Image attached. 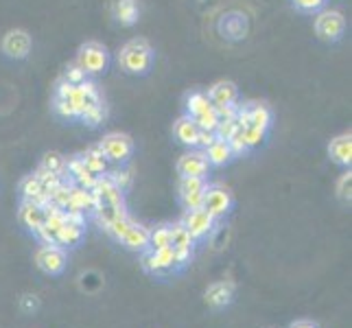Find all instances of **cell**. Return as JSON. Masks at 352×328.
Instances as JSON below:
<instances>
[{"mask_svg": "<svg viewBox=\"0 0 352 328\" xmlns=\"http://www.w3.org/2000/svg\"><path fill=\"white\" fill-rule=\"evenodd\" d=\"M66 210H79L83 215H94L96 199L92 195V190L90 188H81V186L72 184V182H70V199H68Z\"/></svg>", "mask_w": 352, "mask_h": 328, "instance_id": "obj_17", "label": "cell"}, {"mask_svg": "<svg viewBox=\"0 0 352 328\" xmlns=\"http://www.w3.org/2000/svg\"><path fill=\"white\" fill-rule=\"evenodd\" d=\"M42 171L51 173V175H59L64 177L66 175V157L57 151H48L44 157H42V164H40Z\"/></svg>", "mask_w": 352, "mask_h": 328, "instance_id": "obj_27", "label": "cell"}, {"mask_svg": "<svg viewBox=\"0 0 352 328\" xmlns=\"http://www.w3.org/2000/svg\"><path fill=\"white\" fill-rule=\"evenodd\" d=\"M204 300H206V305H208L210 309L221 311L234 300V285L232 283H214V285H210L208 289H206Z\"/></svg>", "mask_w": 352, "mask_h": 328, "instance_id": "obj_15", "label": "cell"}, {"mask_svg": "<svg viewBox=\"0 0 352 328\" xmlns=\"http://www.w3.org/2000/svg\"><path fill=\"white\" fill-rule=\"evenodd\" d=\"M315 33L322 42L335 44L344 38L346 33V18L337 9H320L315 14Z\"/></svg>", "mask_w": 352, "mask_h": 328, "instance_id": "obj_3", "label": "cell"}, {"mask_svg": "<svg viewBox=\"0 0 352 328\" xmlns=\"http://www.w3.org/2000/svg\"><path fill=\"white\" fill-rule=\"evenodd\" d=\"M197 133H199V127L197 123L192 120L190 116H179L173 125V136L177 138V142L186 144V147L195 149V142H197Z\"/></svg>", "mask_w": 352, "mask_h": 328, "instance_id": "obj_20", "label": "cell"}, {"mask_svg": "<svg viewBox=\"0 0 352 328\" xmlns=\"http://www.w3.org/2000/svg\"><path fill=\"white\" fill-rule=\"evenodd\" d=\"M153 46L144 38H133L125 42L118 51V64L127 75H147L153 66Z\"/></svg>", "mask_w": 352, "mask_h": 328, "instance_id": "obj_1", "label": "cell"}, {"mask_svg": "<svg viewBox=\"0 0 352 328\" xmlns=\"http://www.w3.org/2000/svg\"><path fill=\"white\" fill-rule=\"evenodd\" d=\"M217 140V133L214 131H206V129H199V133H197V142H195V149H201V151H206L210 147V144Z\"/></svg>", "mask_w": 352, "mask_h": 328, "instance_id": "obj_38", "label": "cell"}, {"mask_svg": "<svg viewBox=\"0 0 352 328\" xmlns=\"http://www.w3.org/2000/svg\"><path fill=\"white\" fill-rule=\"evenodd\" d=\"M206 186H208L206 177H179L177 190H179V201L184 206V210L201 208Z\"/></svg>", "mask_w": 352, "mask_h": 328, "instance_id": "obj_9", "label": "cell"}, {"mask_svg": "<svg viewBox=\"0 0 352 328\" xmlns=\"http://www.w3.org/2000/svg\"><path fill=\"white\" fill-rule=\"evenodd\" d=\"M192 120H195L199 129H206V131H214L217 125H219V116H217L214 107H210V109H206V112L197 114Z\"/></svg>", "mask_w": 352, "mask_h": 328, "instance_id": "obj_31", "label": "cell"}, {"mask_svg": "<svg viewBox=\"0 0 352 328\" xmlns=\"http://www.w3.org/2000/svg\"><path fill=\"white\" fill-rule=\"evenodd\" d=\"M66 175L70 177L72 184H77L81 188H92L94 182L99 175H94L92 171H88V166L83 164L81 155H72L66 160Z\"/></svg>", "mask_w": 352, "mask_h": 328, "instance_id": "obj_14", "label": "cell"}, {"mask_svg": "<svg viewBox=\"0 0 352 328\" xmlns=\"http://www.w3.org/2000/svg\"><path fill=\"white\" fill-rule=\"evenodd\" d=\"M99 147L105 157L114 164H125L133 155V140L123 131H110L99 140Z\"/></svg>", "mask_w": 352, "mask_h": 328, "instance_id": "obj_5", "label": "cell"}, {"mask_svg": "<svg viewBox=\"0 0 352 328\" xmlns=\"http://www.w3.org/2000/svg\"><path fill=\"white\" fill-rule=\"evenodd\" d=\"M105 118H107V105L99 103L96 107H92L81 120H83V125H88V127H99L101 123H105Z\"/></svg>", "mask_w": 352, "mask_h": 328, "instance_id": "obj_30", "label": "cell"}, {"mask_svg": "<svg viewBox=\"0 0 352 328\" xmlns=\"http://www.w3.org/2000/svg\"><path fill=\"white\" fill-rule=\"evenodd\" d=\"M329 155L335 164L350 168L352 164V133L350 131L339 133V136H335L329 142Z\"/></svg>", "mask_w": 352, "mask_h": 328, "instance_id": "obj_13", "label": "cell"}, {"mask_svg": "<svg viewBox=\"0 0 352 328\" xmlns=\"http://www.w3.org/2000/svg\"><path fill=\"white\" fill-rule=\"evenodd\" d=\"M210 162L206 157V151L190 149L177 160V173L179 177H206L210 171Z\"/></svg>", "mask_w": 352, "mask_h": 328, "instance_id": "obj_10", "label": "cell"}, {"mask_svg": "<svg viewBox=\"0 0 352 328\" xmlns=\"http://www.w3.org/2000/svg\"><path fill=\"white\" fill-rule=\"evenodd\" d=\"M210 107H212V103H210L208 94H206L204 90H192V92L186 94V101H184L186 116L195 118L197 114L206 112V109H210Z\"/></svg>", "mask_w": 352, "mask_h": 328, "instance_id": "obj_25", "label": "cell"}, {"mask_svg": "<svg viewBox=\"0 0 352 328\" xmlns=\"http://www.w3.org/2000/svg\"><path fill=\"white\" fill-rule=\"evenodd\" d=\"M81 160L88 166V171H92L94 175H105L107 171H110V160L105 157V153L101 151L99 144H94V147H88L86 151H83Z\"/></svg>", "mask_w": 352, "mask_h": 328, "instance_id": "obj_22", "label": "cell"}, {"mask_svg": "<svg viewBox=\"0 0 352 328\" xmlns=\"http://www.w3.org/2000/svg\"><path fill=\"white\" fill-rule=\"evenodd\" d=\"M75 64L86 70L88 77H99L110 66V53L101 42H86L79 46Z\"/></svg>", "mask_w": 352, "mask_h": 328, "instance_id": "obj_2", "label": "cell"}, {"mask_svg": "<svg viewBox=\"0 0 352 328\" xmlns=\"http://www.w3.org/2000/svg\"><path fill=\"white\" fill-rule=\"evenodd\" d=\"M206 94H208L212 107L236 105V101H239V88H236V83L234 81H228V79H221V81L212 83Z\"/></svg>", "mask_w": 352, "mask_h": 328, "instance_id": "obj_12", "label": "cell"}, {"mask_svg": "<svg viewBox=\"0 0 352 328\" xmlns=\"http://www.w3.org/2000/svg\"><path fill=\"white\" fill-rule=\"evenodd\" d=\"M164 248H171V226L168 223H160L149 230V250L157 252Z\"/></svg>", "mask_w": 352, "mask_h": 328, "instance_id": "obj_26", "label": "cell"}, {"mask_svg": "<svg viewBox=\"0 0 352 328\" xmlns=\"http://www.w3.org/2000/svg\"><path fill=\"white\" fill-rule=\"evenodd\" d=\"M105 175L110 177L112 184L118 186L123 193L131 186V173L127 171V168H114V171H107Z\"/></svg>", "mask_w": 352, "mask_h": 328, "instance_id": "obj_32", "label": "cell"}, {"mask_svg": "<svg viewBox=\"0 0 352 328\" xmlns=\"http://www.w3.org/2000/svg\"><path fill=\"white\" fill-rule=\"evenodd\" d=\"M3 53L9 57V59H27L29 53H31V35L29 31L24 29H11L5 33L3 38Z\"/></svg>", "mask_w": 352, "mask_h": 328, "instance_id": "obj_11", "label": "cell"}, {"mask_svg": "<svg viewBox=\"0 0 352 328\" xmlns=\"http://www.w3.org/2000/svg\"><path fill=\"white\" fill-rule=\"evenodd\" d=\"M350 190H352V173H350V168H348V171L342 177H339V182H337V197L342 199L344 204H350V199H352Z\"/></svg>", "mask_w": 352, "mask_h": 328, "instance_id": "obj_33", "label": "cell"}, {"mask_svg": "<svg viewBox=\"0 0 352 328\" xmlns=\"http://www.w3.org/2000/svg\"><path fill=\"white\" fill-rule=\"evenodd\" d=\"M112 18L123 24V27H133L140 20V5L138 0H114Z\"/></svg>", "mask_w": 352, "mask_h": 328, "instance_id": "obj_18", "label": "cell"}, {"mask_svg": "<svg viewBox=\"0 0 352 328\" xmlns=\"http://www.w3.org/2000/svg\"><path fill=\"white\" fill-rule=\"evenodd\" d=\"M20 193H22V199H29V201H35V204H46L48 197L42 193V182L38 175H27L22 182H20Z\"/></svg>", "mask_w": 352, "mask_h": 328, "instance_id": "obj_23", "label": "cell"}, {"mask_svg": "<svg viewBox=\"0 0 352 328\" xmlns=\"http://www.w3.org/2000/svg\"><path fill=\"white\" fill-rule=\"evenodd\" d=\"M20 307L24 313H33V311H38L40 309V298L38 296H33V294H27V296H22L20 298Z\"/></svg>", "mask_w": 352, "mask_h": 328, "instance_id": "obj_39", "label": "cell"}, {"mask_svg": "<svg viewBox=\"0 0 352 328\" xmlns=\"http://www.w3.org/2000/svg\"><path fill=\"white\" fill-rule=\"evenodd\" d=\"M35 265H38V270L44 272L46 276H59L64 274L66 265H68V256H66V250L55 245H42L38 252H35Z\"/></svg>", "mask_w": 352, "mask_h": 328, "instance_id": "obj_6", "label": "cell"}, {"mask_svg": "<svg viewBox=\"0 0 352 328\" xmlns=\"http://www.w3.org/2000/svg\"><path fill=\"white\" fill-rule=\"evenodd\" d=\"M18 217H20V223L33 234H38V230L44 226V219H46L42 206L35 201H29V199H22Z\"/></svg>", "mask_w": 352, "mask_h": 328, "instance_id": "obj_16", "label": "cell"}, {"mask_svg": "<svg viewBox=\"0 0 352 328\" xmlns=\"http://www.w3.org/2000/svg\"><path fill=\"white\" fill-rule=\"evenodd\" d=\"M241 133H243V140H245V144H248V149L252 151V149H256V147H261V144L267 140V131H263V129H258V127H241Z\"/></svg>", "mask_w": 352, "mask_h": 328, "instance_id": "obj_29", "label": "cell"}, {"mask_svg": "<svg viewBox=\"0 0 352 328\" xmlns=\"http://www.w3.org/2000/svg\"><path fill=\"white\" fill-rule=\"evenodd\" d=\"M236 129H239L236 118H230V120H219V125H217L214 133H217V138H219V140H228Z\"/></svg>", "mask_w": 352, "mask_h": 328, "instance_id": "obj_36", "label": "cell"}, {"mask_svg": "<svg viewBox=\"0 0 352 328\" xmlns=\"http://www.w3.org/2000/svg\"><path fill=\"white\" fill-rule=\"evenodd\" d=\"M120 243H123V245H125L129 252H138V254H140V252H144V250H149V228L133 221V223L127 228L125 237L120 239Z\"/></svg>", "mask_w": 352, "mask_h": 328, "instance_id": "obj_19", "label": "cell"}, {"mask_svg": "<svg viewBox=\"0 0 352 328\" xmlns=\"http://www.w3.org/2000/svg\"><path fill=\"white\" fill-rule=\"evenodd\" d=\"M234 206V197L230 188H226L223 184H208L204 190V201H201V208L208 212L214 221H219L226 215H230Z\"/></svg>", "mask_w": 352, "mask_h": 328, "instance_id": "obj_4", "label": "cell"}, {"mask_svg": "<svg viewBox=\"0 0 352 328\" xmlns=\"http://www.w3.org/2000/svg\"><path fill=\"white\" fill-rule=\"evenodd\" d=\"M236 123L239 127H258L263 131H270L274 123V114L272 109L265 103H248V105H239L236 107Z\"/></svg>", "mask_w": 352, "mask_h": 328, "instance_id": "obj_7", "label": "cell"}, {"mask_svg": "<svg viewBox=\"0 0 352 328\" xmlns=\"http://www.w3.org/2000/svg\"><path fill=\"white\" fill-rule=\"evenodd\" d=\"M66 83H72V86H79V83H83V81H88L90 77L86 75V70H83L81 66H77V64H70L68 68H66V72H64V77H62Z\"/></svg>", "mask_w": 352, "mask_h": 328, "instance_id": "obj_34", "label": "cell"}, {"mask_svg": "<svg viewBox=\"0 0 352 328\" xmlns=\"http://www.w3.org/2000/svg\"><path fill=\"white\" fill-rule=\"evenodd\" d=\"M291 5L302 14H318L320 9L326 7V0H291Z\"/></svg>", "mask_w": 352, "mask_h": 328, "instance_id": "obj_35", "label": "cell"}, {"mask_svg": "<svg viewBox=\"0 0 352 328\" xmlns=\"http://www.w3.org/2000/svg\"><path fill=\"white\" fill-rule=\"evenodd\" d=\"M179 223L188 230V234L195 241H204L212 234L217 221L204 208H195V210H186Z\"/></svg>", "mask_w": 352, "mask_h": 328, "instance_id": "obj_8", "label": "cell"}, {"mask_svg": "<svg viewBox=\"0 0 352 328\" xmlns=\"http://www.w3.org/2000/svg\"><path fill=\"white\" fill-rule=\"evenodd\" d=\"M228 144H230V149H232V155L236 157V155H243V153H248L250 149H248V144H245V140H243V133H241V127L232 133V136L228 138Z\"/></svg>", "mask_w": 352, "mask_h": 328, "instance_id": "obj_37", "label": "cell"}, {"mask_svg": "<svg viewBox=\"0 0 352 328\" xmlns=\"http://www.w3.org/2000/svg\"><path fill=\"white\" fill-rule=\"evenodd\" d=\"M83 237H86V226L70 223L64 219V226L59 228V232L55 237V245H59V248H77V245H81Z\"/></svg>", "mask_w": 352, "mask_h": 328, "instance_id": "obj_21", "label": "cell"}, {"mask_svg": "<svg viewBox=\"0 0 352 328\" xmlns=\"http://www.w3.org/2000/svg\"><path fill=\"white\" fill-rule=\"evenodd\" d=\"M133 223V219L129 217V215H123V217H118V219H114V221L112 223H107L103 230H105V232L107 234H110L114 241H118L120 243V239H123L125 237V232H127V228Z\"/></svg>", "mask_w": 352, "mask_h": 328, "instance_id": "obj_28", "label": "cell"}, {"mask_svg": "<svg viewBox=\"0 0 352 328\" xmlns=\"http://www.w3.org/2000/svg\"><path fill=\"white\" fill-rule=\"evenodd\" d=\"M206 157H208L210 166H226L228 162H232V149H230L228 140L217 138L208 149H206Z\"/></svg>", "mask_w": 352, "mask_h": 328, "instance_id": "obj_24", "label": "cell"}, {"mask_svg": "<svg viewBox=\"0 0 352 328\" xmlns=\"http://www.w3.org/2000/svg\"><path fill=\"white\" fill-rule=\"evenodd\" d=\"M289 328H320L315 322H309V320H300V322H294Z\"/></svg>", "mask_w": 352, "mask_h": 328, "instance_id": "obj_40", "label": "cell"}]
</instances>
